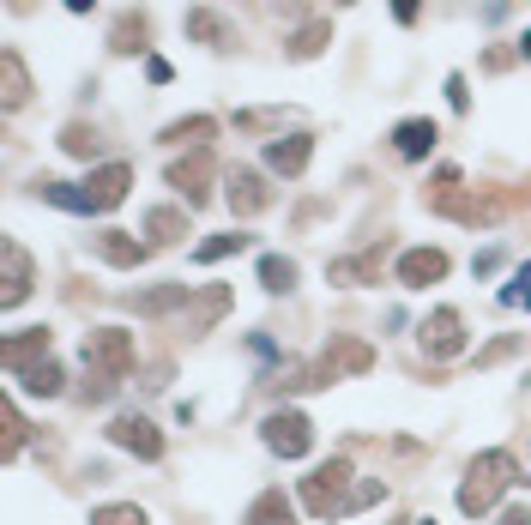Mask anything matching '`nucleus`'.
<instances>
[{"mask_svg":"<svg viewBox=\"0 0 531 525\" xmlns=\"http://www.w3.org/2000/svg\"><path fill=\"white\" fill-rule=\"evenodd\" d=\"M513 453L507 447H495V453H483V459H471V471H465V483H459V507L471 513V519H483L501 495H507V483H513Z\"/></svg>","mask_w":531,"mask_h":525,"instance_id":"nucleus-1","label":"nucleus"},{"mask_svg":"<svg viewBox=\"0 0 531 525\" xmlns=\"http://www.w3.org/2000/svg\"><path fill=\"white\" fill-rule=\"evenodd\" d=\"M85 369H91V399H103V393L133 369V338L115 332V326L91 332V338H85Z\"/></svg>","mask_w":531,"mask_h":525,"instance_id":"nucleus-2","label":"nucleus"},{"mask_svg":"<svg viewBox=\"0 0 531 525\" xmlns=\"http://www.w3.org/2000/svg\"><path fill=\"white\" fill-rule=\"evenodd\" d=\"M344 483H350V459H326L314 477H302V507H308L314 519L350 513V495H344Z\"/></svg>","mask_w":531,"mask_h":525,"instance_id":"nucleus-3","label":"nucleus"},{"mask_svg":"<svg viewBox=\"0 0 531 525\" xmlns=\"http://www.w3.org/2000/svg\"><path fill=\"white\" fill-rule=\"evenodd\" d=\"M308 441H314V429H308V417H302V411H272V417H266V447H272V453L302 459V453H308Z\"/></svg>","mask_w":531,"mask_h":525,"instance_id":"nucleus-4","label":"nucleus"},{"mask_svg":"<svg viewBox=\"0 0 531 525\" xmlns=\"http://www.w3.org/2000/svg\"><path fill=\"white\" fill-rule=\"evenodd\" d=\"M423 344H429V357H459V350H465V320H459V308H435V314L423 320Z\"/></svg>","mask_w":531,"mask_h":525,"instance_id":"nucleus-5","label":"nucleus"},{"mask_svg":"<svg viewBox=\"0 0 531 525\" xmlns=\"http://www.w3.org/2000/svg\"><path fill=\"white\" fill-rule=\"evenodd\" d=\"M127 163H109V169H97L91 182H85V212H109V206H121L127 200Z\"/></svg>","mask_w":531,"mask_h":525,"instance_id":"nucleus-6","label":"nucleus"},{"mask_svg":"<svg viewBox=\"0 0 531 525\" xmlns=\"http://www.w3.org/2000/svg\"><path fill=\"white\" fill-rule=\"evenodd\" d=\"M447 278V254L441 248H411L405 260H399V284H411V290H429V284H441Z\"/></svg>","mask_w":531,"mask_h":525,"instance_id":"nucleus-7","label":"nucleus"},{"mask_svg":"<svg viewBox=\"0 0 531 525\" xmlns=\"http://www.w3.org/2000/svg\"><path fill=\"white\" fill-rule=\"evenodd\" d=\"M109 435H115V447H127V453H139V459H157V453H163V435H157L145 417H115Z\"/></svg>","mask_w":531,"mask_h":525,"instance_id":"nucleus-8","label":"nucleus"},{"mask_svg":"<svg viewBox=\"0 0 531 525\" xmlns=\"http://www.w3.org/2000/svg\"><path fill=\"white\" fill-rule=\"evenodd\" d=\"M230 206H236L242 218H254V212L272 206V194L260 188V175H254V169H236V175H230Z\"/></svg>","mask_w":531,"mask_h":525,"instance_id":"nucleus-9","label":"nucleus"},{"mask_svg":"<svg viewBox=\"0 0 531 525\" xmlns=\"http://www.w3.org/2000/svg\"><path fill=\"white\" fill-rule=\"evenodd\" d=\"M0 254H7V290H0V302L19 308V302H25V290H31V260H25V248H19V242H7Z\"/></svg>","mask_w":531,"mask_h":525,"instance_id":"nucleus-10","label":"nucleus"},{"mask_svg":"<svg viewBox=\"0 0 531 525\" xmlns=\"http://www.w3.org/2000/svg\"><path fill=\"white\" fill-rule=\"evenodd\" d=\"M308 151H314V139H302V133H296V139H272V145H266V163H272L278 175H302Z\"/></svg>","mask_w":531,"mask_h":525,"instance_id":"nucleus-11","label":"nucleus"},{"mask_svg":"<svg viewBox=\"0 0 531 525\" xmlns=\"http://www.w3.org/2000/svg\"><path fill=\"white\" fill-rule=\"evenodd\" d=\"M224 308H230V290H224V284H206V290L188 302V332H206Z\"/></svg>","mask_w":531,"mask_h":525,"instance_id":"nucleus-12","label":"nucleus"},{"mask_svg":"<svg viewBox=\"0 0 531 525\" xmlns=\"http://www.w3.org/2000/svg\"><path fill=\"white\" fill-rule=\"evenodd\" d=\"M97 254H103L109 266H139V260H145V248H139L133 236H121V230H103V236H97Z\"/></svg>","mask_w":531,"mask_h":525,"instance_id":"nucleus-13","label":"nucleus"},{"mask_svg":"<svg viewBox=\"0 0 531 525\" xmlns=\"http://www.w3.org/2000/svg\"><path fill=\"white\" fill-rule=\"evenodd\" d=\"M393 139H399L405 157H429V151H435V121H399Z\"/></svg>","mask_w":531,"mask_h":525,"instance_id":"nucleus-14","label":"nucleus"},{"mask_svg":"<svg viewBox=\"0 0 531 525\" xmlns=\"http://www.w3.org/2000/svg\"><path fill=\"white\" fill-rule=\"evenodd\" d=\"M194 302V284H163L151 296H139V314H169V308H188Z\"/></svg>","mask_w":531,"mask_h":525,"instance_id":"nucleus-15","label":"nucleus"},{"mask_svg":"<svg viewBox=\"0 0 531 525\" xmlns=\"http://www.w3.org/2000/svg\"><path fill=\"white\" fill-rule=\"evenodd\" d=\"M169 182L182 188L188 200H200V194H206V188H200V182H206V157H194V163H175V169H169Z\"/></svg>","mask_w":531,"mask_h":525,"instance_id":"nucleus-16","label":"nucleus"},{"mask_svg":"<svg viewBox=\"0 0 531 525\" xmlns=\"http://www.w3.org/2000/svg\"><path fill=\"white\" fill-rule=\"evenodd\" d=\"M242 248H248V236H236V230H230V236H212V242H200V248H194V260H200V266H212V260H224V254H242Z\"/></svg>","mask_w":531,"mask_h":525,"instance_id":"nucleus-17","label":"nucleus"},{"mask_svg":"<svg viewBox=\"0 0 531 525\" xmlns=\"http://www.w3.org/2000/svg\"><path fill=\"white\" fill-rule=\"evenodd\" d=\"M19 381L31 387V393H61V369L43 357V363H31V369H19Z\"/></svg>","mask_w":531,"mask_h":525,"instance_id":"nucleus-18","label":"nucleus"},{"mask_svg":"<svg viewBox=\"0 0 531 525\" xmlns=\"http://www.w3.org/2000/svg\"><path fill=\"white\" fill-rule=\"evenodd\" d=\"M248 525H290L284 495H278V489H272V495H260V501H254V513H248Z\"/></svg>","mask_w":531,"mask_h":525,"instance_id":"nucleus-19","label":"nucleus"},{"mask_svg":"<svg viewBox=\"0 0 531 525\" xmlns=\"http://www.w3.org/2000/svg\"><path fill=\"white\" fill-rule=\"evenodd\" d=\"M145 230H151L157 242H175V236H182V230H188V218H182V212H169V206H157V212L145 218Z\"/></svg>","mask_w":531,"mask_h":525,"instance_id":"nucleus-20","label":"nucleus"},{"mask_svg":"<svg viewBox=\"0 0 531 525\" xmlns=\"http://www.w3.org/2000/svg\"><path fill=\"white\" fill-rule=\"evenodd\" d=\"M260 284H266V290H290V284H296V266L278 260V254H266V260H260Z\"/></svg>","mask_w":531,"mask_h":525,"instance_id":"nucleus-21","label":"nucleus"},{"mask_svg":"<svg viewBox=\"0 0 531 525\" xmlns=\"http://www.w3.org/2000/svg\"><path fill=\"white\" fill-rule=\"evenodd\" d=\"M91 525H145V513H139L133 501H109V507L91 513Z\"/></svg>","mask_w":531,"mask_h":525,"instance_id":"nucleus-22","label":"nucleus"},{"mask_svg":"<svg viewBox=\"0 0 531 525\" xmlns=\"http://www.w3.org/2000/svg\"><path fill=\"white\" fill-rule=\"evenodd\" d=\"M188 31L206 37V43H230V25H224L218 13H188Z\"/></svg>","mask_w":531,"mask_h":525,"instance_id":"nucleus-23","label":"nucleus"},{"mask_svg":"<svg viewBox=\"0 0 531 525\" xmlns=\"http://www.w3.org/2000/svg\"><path fill=\"white\" fill-rule=\"evenodd\" d=\"M0 61H7V109H19V103H25V67H19V55H13V49L0 55Z\"/></svg>","mask_w":531,"mask_h":525,"instance_id":"nucleus-24","label":"nucleus"},{"mask_svg":"<svg viewBox=\"0 0 531 525\" xmlns=\"http://www.w3.org/2000/svg\"><path fill=\"white\" fill-rule=\"evenodd\" d=\"M169 139H188V145H206V139H212V121H206V115H194V121H175V127H169Z\"/></svg>","mask_w":531,"mask_h":525,"instance_id":"nucleus-25","label":"nucleus"},{"mask_svg":"<svg viewBox=\"0 0 531 525\" xmlns=\"http://www.w3.org/2000/svg\"><path fill=\"white\" fill-rule=\"evenodd\" d=\"M501 302H513V308L525 302V308H531V266H519V272H513V284L501 290Z\"/></svg>","mask_w":531,"mask_h":525,"instance_id":"nucleus-26","label":"nucleus"},{"mask_svg":"<svg viewBox=\"0 0 531 525\" xmlns=\"http://www.w3.org/2000/svg\"><path fill=\"white\" fill-rule=\"evenodd\" d=\"M19 441H25V423H19V411L7 405V453H19Z\"/></svg>","mask_w":531,"mask_h":525,"instance_id":"nucleus-27","label":"nucleus"},{"mask_svg":"<svg viewBox=\"0 0 531 525\" xmlns=\"http://www.w3.org/2000/svg\"><path fill=\"white\" fill-rule=\"evenodd\" d=\"M393 19H399V25H411V19H417V0H393Z\"/></svg>","mask_w":531,"mask_h":525,"instance_id":"nucleus-28","label":"nucleus"},{"mask_svg":"<svg viewBox=\"0 0 531 525\" xmlns=\"http://www.w3.org/2000/svg\"><path fill=\"white\" fill-rule=\"evenodd\" d=\"M501 525H531V513H507V519H501Z\"/></svg>","mask_w":531,"mask_h":525,"instance_id":"nucleus-29","label":"nucleus"},{"mask_svg":"<svg viewBox=\"0 0 531 525\" xmlns=\"http://www.w3.org/2000/svg\"><path fill=\"white\" fill-rule=\"evenodd\" d=\"M67 7H73V13H91V0H67Z\"/></svg>","mask_w":531,"mask_h":525,"instance_id":"nucleus-30","label":"nucleus"},{"mask_svg":"<svg viewBox=\"0 0 531 525\" xmlns=\"http://www.w3.org/2000/svg\"><path fill=\"white\" fill-rule=\"evenodd\" d=\"M519 55H531V31H525V43H519Z\"/></svg>","mask_w":531,"mask_h":525,"instance_id":"nucleus-31","label":"nucleus"},{"mask_svg":"<svg viewBox=\"0 0 531 525\" xmlns=\"http://www.w3.org/2000/svg\"><path fill=\"white\" fill-rule=\"evenodd\" d=\"M417 525H435V519H417Z\"/></svg>","mask_w":531,"mask_h":525,"instance_id":"nucleus-32","label":"nucleus"}]
</instances>
